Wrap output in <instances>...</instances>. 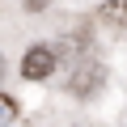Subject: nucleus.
Wrapping results in <instances>:
<instances>
[{
    "label": "nucleus",
    "instance_id": "nucleus-1",
    "mask_svg": "<svg viewBox=\"0 0 127 127\" xmlns=\"http://www.w3.org/2000/svg\"><path fill=\"white\" fill-rule=\"evenodd\" d=\"M55 72V51L51 47H30L26 59H21V76L26 81H47Z\"/></svg>",
    "mask_w": 127,
    "mask_h": 127
},
{
    "label": "nucleus",
    "instance_id": "nucleus-2",
    "mask_svg": "<svg viewBox=\"0 0 127 127\" xmlns=\"http://www.w3.org/2000/svg\"><path fill=\"white\" fill-rule=\"evenodd\" d=\"M102 81H106V72H102V64H81V68H76V76L68 81V89L76 93V97H93L97 89H102Z\"/></svg>",
    "mask_w": 127,
    "mask_h": 127
},
{
    "label": "nucleus",
    "instance_id": "nucleus-3",
    "mask_svg": "<svg viewBox=\"0 0 127 127\" xmlns=\"http://www.w3.org/2000/svg\"><path fill=\"white\" fill-rule=\"evenodd\" d=\"M102 21H106L110 30H127V0H106Z\"/></svg>",
    "mask_w": 127,
    "mask_h": 127
},
{
    "label": "nucleus",
    "instance_id": "nucleus-4",
    "mask_svg": "<svg viewBox=\"0 0 127 127\" xmlns=\"http://www.w3.org/2000/svg\"><path fill=\"white\" fill-rule=\"evenodd\" d=\"M42 4H47V0H26V9H30V13H38Z\"/></svg>",
    "mask_w": 127,
    "mask_h": 127
},
{
    "label": "nucleus",
    "instance_id": "nucleus-5",
    "mask_svg": "<svg viewBox=\"0 0 127 127\" xmlns=\"http://www.w3.org/2000/svg\"><path fill=\"white\" fill-rule=\"evenodd\" d=\"M0 81H4V55H0Z\"/></svg>",
    "mask_w": 127,
    "mask_h": 127
}]
</instances>
